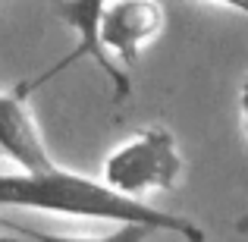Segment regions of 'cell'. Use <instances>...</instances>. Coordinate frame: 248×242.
Listing matches in <instances>:
<instances>
[{"mask_svg": "<svg viewBox=\"0 0 248 242\" xmlns=\"http://www.w3.org/2000/svg\"><path fill=\"white\" fill-rule=\"evenodd\" d=\"M0 208H25L44 214H66L82 220H107L116 226H148L154 233H176L186 242H204V230L182 214L151 208L113 192L107 182L88 179L73 170L47 173H0Z\"/></svg>", "mask_w": 248, "mask_h": 242, "instance_id": "1", "label": "cell"}, {"mask_svg": "<svg viewBox=\"0 0 248 242\" xmlns=\"http://www.w3.org/2000/svg\"><path fill=\"white\" fill-rule=\"evenodd\" d=\"M182 173V158L176 148V135L164 126H148L116 148L104 161V182L126 198L141 201L148 192H170Z\"/></svg>", "mask_w": 248, "mask_h": 242, "instance_id": "2", "label": "cell"}, {"mask_svg": "<svg viewBox=\"0 0 248 242\" xmlns=\"http://www.w3.org/2000/svg\"><path fill=\"white\" fill-rule=\"evenodd\" d=\"M107 6H110V0H54V3H50L54 16L76 32L79 44H76V50L66 57V60H60L57 66H50L47 73L38 76L31 85H44L47 79H54L57 73H63L66 66H73L76 60L91 57V60L97 63V69H101V73L110 79V85H113V101L116 104L126 101V97L132 95V82H129V76L110 60L107 50H104V44H101V19H104V13H107Z\"/></svg>", "mask_w": 248, "mask_h": 242, "instance_id": "3", "label": "cell"}, {"mask_svg": "<svg viewBox=\"0 0 248 242\" xmlns=\"http://www.w3.org/2000/svg\"><path fill=\"white\" fill-rule=\"evenodd\" d=\"M35 91L31 82H19L16 88H0V154H6L19 167V173H47L57 163L38 132L25 97Z\"/></svg>", "mask_w": 248, "mask_h": 242, "instance_id": "4", "label": "cell"}, {"mask_svg": "<svg viewBox=\"0 0 248 242\" xmlns=\"http://www.w3.org/2000/svg\"><path fill=\"white\" fill-rule=\"evenodd\" d=\"M167 25V13L157 0H110L101 19V44L113 50L120 63L139 60L151 41H157Z\"/></svg>", "mask_w": 248, "mask_h": 242, "instance_id": "5", "label": "cell"}, {"mask_svg": "<svg viewBox=\"0 0 248 242\" xmlns=\"http://www.w3.org/2000/svg\"><path fill=\"white\" fill-rule=\"evenodd\" d=\"M0 226H6L13 233H22V236H29L35 242H145L148 236H154V230H148V226H116L107 236H60V233H44V230H35V226H25V224H10V220H0Z\"/></svg>", "mask_w": 248, "mask_h": 242, "instance_id": "6", "label": "cell"}, {"mask_svg": "<svg viewBox=\"0 0 248 242\" xmlns=\"http://www.w3.org/2000/svg\"><path fill=\"white\" fill-rule=\"evenodd\" d=\"M242 126H245V135H248V76L242 82Z\"/></svg>", "mask_w": 248, "mask_h": 242, "instance_id": "7", "label": "cell"}, {"mask_svg": "<svg viewBox=\"0 0 248 242\" xmlns=\"http://www.w3.org/2000/svg\"><path fill=\"white\" fill-rule=\"evenodd\" d=\"M214 3H223V6H230V10L245 13V16H248V0H214Z\"/></svg>", "mask_w": 248, "mask_h": 242, "instance_id": "8", "label": "cell"}, {"mask_svg": "<svg viewBox=\"0 0 248 242\" xmlns=\"http://www.w3.org/2000/svg\"><path fill=\"white\" fill-rule=\"evenodd\" d=\"M236 233H239V236H248V214L236 220Z\"/></svg>", "mask_w": 248, "mask_h": 242, "instance_id": "9", "label": "cell"}, {"mask_svg": "<svg viewBox=\"0 0 248 242\" xmlns=\"http://www.w3.org/2000/svg\"><path fill=\"white\" fill-rule=\"evenodd\" d=\"M0 242H19V239H10V236H0Z\"/></svg>", "mask_w": 248, "mask_h": 242, "instance_id": "10", "label": "cell"}]
</instances>
